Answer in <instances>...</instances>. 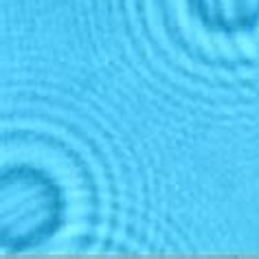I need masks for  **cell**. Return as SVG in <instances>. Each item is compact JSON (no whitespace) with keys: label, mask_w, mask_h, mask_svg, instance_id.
Listing matches in <instances>:
<instances>
[{"label":"cell","mask_w":259,"mask_h":259,"mask_svg":"<svg viewBox=\"0 0 259 259\" xmlns=\"http://www.w3.org/2000/svg\"><path fill=\"white\" fill-rule=\"evenodd\" d=\"M62 191L47 174L14 167L3 174V246L22 250L40 244L62 222Z\"/></svg>","instance_id":"cell-1"},{"label":"cell","mask_w":259,"mask_h":259,"mask_svg":"<svg viewBox=\"0 0 259 259\" xmlns=\"http://www.w3.org/2000/svg\"><path fill=\"white\" fill-rule=\"evenodd\" d=\"M191 7L206 27L220 31L250 27L259 18V0H191Z\"/></svg>","instance_id":"cell-2"}]
</instances>
